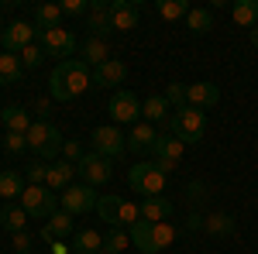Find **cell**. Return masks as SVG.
Segmentation results:
<instances>
[{"instance_id":"6da1fadb","label":"cell","mask_w":258,"mask_h":254,"mask_svg":"<svg viewBox=\"0 0 258 254\" xmlns=\"http://www.w3.org/2000/svg\"><path fill=\"white\" fill-rule=\"evenodd\" d=\"M90 82H93L90 65L83 59H69V62H59V65L52 69V76H48V93H52V100L66 103V100H76L80 93H86Z\"/></svg>"},{"instance_id":"7a4b0ae2","label":"cell","mask_w":258,"mask_h":254,"mask_svg":"<svg viewBox=\"0 0 258 254\" xmlns=\"http://www.w3.org/2000/svg\"><path fill=\"white\" fill-rule=\"evenodd\" d=\"M127 234H131V247H138L141 254H162L169 244H176L179 230L172 223H148V220H138Z\"/></svg>"},{"instance_id":"3957f363","label":"cell","mask_w":258,"mask_h":254,"mask_svg":"<svg viewBox=\"0 0 258 254\" xmlns=\"http://www.w3.org/2000/svg\"><path fill=\"white\" fill-rule=\"evenodd\" d=\"M97 213H100V220H103V223H110V227H124V230H131V227L141 220L138 203L120 199V196H100Z\"/></svg>"},{"instance_id":"277c9868","label":"cell","mask_w":258,"mask_h":254,"mask_svg":"<svg viewBox=\"0 0 258 254\" xmlns=\"http://www.w3.org/2000/svg\"><path fill=\"white\" fill-rule=\"evenodd\" d=\"M62 144H66V137H62V131L52 120H35V124H31V131H28V148L38 158L62 155Z\"/></svg>"},{"instance_id":"5b68a950","label":"cell","mask_w":258,"mask_h":254,"mask_svg":"<svg viewBox=\"0 0 258 254\" xmlns=\"http://www.w3.org/2000/svg\"><path fill=\"white\" fill-rule=\"evenodd\" d=\"M169 127L182 144H200L203 131H207V114L197 107H182V110H176V117H169Z\"/></svg>"},{"instance_id":"8992f818","label":"cell","mask_w":258,"mask_h":254,"mask_svg":"<svg viewBox=\"0 0 258 254\" xmlns=\"http://www.w3.org/2000/svg\"><path fill=\"white\" fill-rule=\"evenodd\" d=\"M165 172H162L159 165L152 161H141V165H131V172H127V182H131V189L138 196H145V199H152V196H162L165 193Z\"/></svg>"},{"instance_id":"52a82bcc","label":"cell","mask_w":258,"mask_h":254,"mask_svg":"<svg viewBox=\"0 0 258 254\" xmlns=\"http://www.w3.org/2000/svg\"><path fill=\"white\" fill-rule=\"evenodd\" d=\"M21 206H24V213L35 216V220H48L52 213H59V196L52 193L48 186H28L21 193Z\"/></svg>"},{"instance_id":"ba28073f","label":"cell","mask_w":258,"mask_h":254,"mask_svg":"<svg viewBox=\"0 0 258 254\" xmlns=\"http://www.w3.org/2000/svg\"><path fill=\"white\" fill-rule=\"evenodd\" d=\"M93 151L97 155H103V158H120L124 151H127V137L120 134V127L117 124H103V127H93Z\"/></svg>"},{"instance_id":"9c48e42d","label":"cell","mask_w":258,"mask_h":254,"mask_svg":"<svg viewBox=\"0 0 258 254\" xmlns=\"http://www.w3.org/2000/svg\"><path fill=\"white\" fill-rule=\"evenodd\" d=\"M41 52L52 55L59 62H69V55L76 52V35L69 28H52V31H41Z\"/></svg>"},{"instance_id":"30bf717a","label":"cell","mask_w":258,"mask_h":254,"mask_svg":"<svg viewBox=\"0 0 258 254\" xmlns=\"http://www.w3.org/2000/svg\"><path fill=\"white\" fill-rule=\"evenodd\" d=\"M100 203V196L93 193V186H69L66 193H62V210L69 216H83V213H93Z\"/></svg>"},{"instance_id":"8fae6325","label":"cell","mask_w":258,"mask_h":254,"mask_svg":"<svg viewBox=\"0 0 258 254\" xmlns=\"http://www.w3.org/2000/svg\"><path fill=\"white\" fill-rule=\"evenodd\" d=\"M76 172L83 176L86 186H103V182H110V176H114V161L97 155V151H86L83 161L76 165Z\"/></svg>"},{"instance_id":"7c38bea8","label":"cell","mask_w":258,"mask_h":254,"mask_svg":"<svg viewBox=\"0 0 258 254\" xmlns=\"http://www.w3.org/2000/svg\"><path fill=\"white\" fill-rule=\"evenodd\" d=\"M182 151H186V144H182V141H179L176 134H159L155 148H152V158H155V165H159L162 172L169 176V172H172V168L179 165Z\"/></svg>"},{"instance_id":"4fadbf2b","label":"cell","mask_w":258,"mask_h":254,"mask_svg":"<svg viewBox=\"0 0 258 254\" xmlns=\"http://www.w3.org/2000/svg\"><path fill=\"white\" fill-rule=\"evenodd\" d=\"M35 24L31 21H11L7 28H4V35H0V41H4V52H11V55H18V52H24L28 45H35Z\"/></svg>"},{"instance_id":"5bb4252c","label":"cell","mask_w":258,"mask_h":254,"mask_svg":"<svg viewBox=\"0 0 258 254\" xmlns=\"http://www.w3.org/2000/svg\"><path fill=\"white\" fill-rule=\"evenodd\" d=\"M110 117H114V124H135V120L141 117V100L131 93V90H117L114 93V100H110Z\"/></svg>"},{"instance_id":"9a60e30c","label":"cell","mask_w":258,"mask_h":254,"mask_svg":"<svg viewBox=\"0 0 258 254\" xmlns=\"http://www.w3.org/2000/svg\"><path fill=\"white\" fill-rule=\"evenodd\" d=\"M141 4L138 0H110V28L114 31H131L138 28Z\"/></svg>"},{"instance_id":"2e32d148","label":"cell","mask_w":258,"mask_h":254,"mask_svg":"<svg viewBox=\"0 0 258 254\" xmlns=\"http://www.w3.org/2000/svg\"><path fill=\"white\" fill-rule=\"evenodd\" d=\"M86 28H90V38H107L114 28H110V4L107 0H93L90 11H86Z\"/></svg>"},{"instance_id":"e0dca14e","label":"cell","mask_w":258,"mask_h":254,"mask_svg":"<svg viewBox=\"0 0 258 254\" xmlns=\"http://www.w3.org/2000/svg\"><path fill=\"white\" fill-rule=\"evenodd\" d=\"M138 213H141V220H148V223H169V216L176 213V206H172V199H165V196H152V199H141L138 203Z\"/></svg>"},{"instance_id":"ac0fdd59","label":"cell","mask_w":258,"mask_h":254,"mask_svg":"<svg viewBox=\"0 0 258 254\" xmlns=\"http://www.w3.org/2000/svg\"><path fill=\"white\" fill-rule=\"evenodd\" d=\"M124 79H127V65L120 59H110V62H103L100 69H93V86H100V90H114Z\"/></svg>"},{"instance_id":"d6986e66","label":"cell","mask_w":258,"mask_h":254,"mask_svg":"<svg viewBox=\"0 0 258 254\" xmlns=\"http://www.w3.org/2000/svg\"><path fill=\"white\" fill-rule=\"evenodd\" d=\"M73 230H76V220L66 213V210H59V213H52V216H48V223L41 227V234H38V237L52 244V240H66V237L73 234Z\"/></svg>"},{"instance_id":"ffe728a7","label":"cell","mask_w":258,"mask_h":254,"mask_svg":"<svg viewBox=\"0 0 258 254\" xmlns=\"http://www.w3.org/2000/svg\"><path fill=\"white\" fill-rule=\"evenodd\" d=\"M0 124H4L11 134H28L35 120H31V114H28L21 103H7V107L0 110Z\"/></svg>"},{"instance_id":"44dd1931","label":"cell","mask_w":258,"mask_h":254,"mask_svg":"<svg viewBox=\"0 0 258 254\" xmlns=\"http://www.w3.org/2000/svg\"><path fill=\"white\" fill-rule=\"evenodd\" d=\"M186 100H189V107H197V110H210L220 100V90H217V82H189V86H186Z\"/></svg>"},{"instance_id":"7402d4cb","label":"cell","mask_w":258,"mask_h":254,"mask_svg":"<svg viewBox=\"0 0 258 254\" xmlns=\"http://www.w3.org/2000/svg\"><path fill=\"white\" fill-rule=\"evenodd\" d=\"M155 141H159V134L152 131V124H135V127H131V134H127V151L145 155V151H152V148H155Z\"/></svg>"},{"instance_id":"603a6c76","label":"cell","mask_w":258,"mask_h":254,"mask_svg":"<svg viewBox=\"0 0 258 254\" xmlns=\"http://www.w3.org/2000/svg\"><path fill=\"white\" fill-rule=\"evenodd\" d=\"M73 172H76V165H69V161L62 158V161H55V165H48V179H45V186H48L55 196H62L66 189H69Z\"/></svg>"},{"instance_id":"cb8c5ba5","label":"cell","mask_w":258,"mask_h":254,"mask_svg":"<svg viewBox=\"0 0 258 254\" xmlns=\"http://www.w3.org/2000/svg\"><path fill=\"white\" fill-rule=\"evenodd\" d=\"M83 62L93 65V69H100L103 62H110V45H107V38H86L83 41Z\"/></svg>"},{"instance_id":"d4e9b609","label":"cell","mask_w":258,"mask_h":254,"mask_svg":"<svg viewBox=\"0 0 258 254\" xmlns=\"http://www.w3.org/2000/svg\"><path fill=\"white\" fill-rule=\"evenodd\" d=\"M24 223H28L24 206H18V203H7V206L0 210V227H4L7 234H21V230H24Z\"/></svg>"},{"instance_id":"484cf974","label":"cell","mask_w":258,"mask_h":254,"mask_svg":"<svg viewBox=\"0 0 258 254\" xmlns=\"http://www.w3.org/2000/svg\"><path fill=\"white\" fill-rule=\"evenodd\" d=\"M203 230L214 237H231L238 230V223H234L231 213H210V216H203Z\"/></svg>"},{"instance_id":"4316f807","label":"cell","mask_w":258,"mask_h":254,"mask_svg":"<svg viewBox=\"0 0 258 254\" xmlns=\"http://www.w3.org/2000/svg\"><path fill=\"white\" fill-rule=\"evenodd\" d=\"M62 7L59 4H41V7H35V28H41V31H52V28H62Z\"/></svg>"},{"instance_id":"83f0119b","label":"cell","mask_w":258,"mask_h":254,"mask_svg":"<svg viewBox=\"0 0 258 254\" xmlns=\"http://www.w3.org/2000/svg\"><path fill=\"white\" fill-rule=\"evenodd\" d=\"M231 18L241 28H258V0H238L231 7Z\"/></svg>"},{"instance_id":"f1b7e54d","label":"cell","mask_w":258,"mask_h":254,"mask_svg":"<svg viewBox=\"0 0 258 254\" xmlns=\"http://www.w3.org/2000/svg\"><path fill=\"white\" fill-rule=\"evenodd\" d=\"M24 76V65H21L18 55H11V52H4L0 55V86H11V82H21Z\"/></svg>"},{"instance_id":"f546056e","label":"cell","mask_w":258,"mask_h":254,"mask_svg":"<svg viewBox=\"0 0 258 254\" xmlns=\"http://www.w3.org/2000/svg\"><path fill=\"white\" fill-rule=\"evenodd\" d=\"M73 251L76 254H100L103 251V237L97 230H76L73 237Z\"/></svg>"},{"instance_id":"4dcf8cb0","label":"cell","mask_w":258,"mask_h":254,"mask_svg":"<svg viewBox=\"0 0 258 254\" xmlns=\"http://www.w3.org/2000/svg\"><path fill=\"white\" fill-rule=\"evenodd\" d=\"M21 193H24V182H21L18 172H0V196L7 199V203H14V199H21Z\"/></svg>"},{"instance_id":"1f68e13d","label":"cell","mask_w":258,"mask_h":254,"mask_svg":"<svg viewBox=\"0 0 258 254\" xmlns=\"http://www.w3.org/2000/svg\"><path fill=\"white\" fill-rule=\"evenodd\" d=\"M186 28H189L193 35H207V31L214 28V14L203 11V7H193V11L186 14Z\"/></svg>"},{"instance_id":"d6a6232c","label":"cell","mask_w":258,"mask_h":254,"mask_svg":"<svg viewBox=\"0 0 258 254\" xmlns=\"http://www.w3.org/2000/svg\"><path fill=\"white\" fill-rule=\"evenodd\" d=\"M141 114L148 120H162V124H169V100L165 97H148L141 103Z\"/></svg>"},{"instance_id":"836d02e7","label":"cell","mask_w":258,"mask_h":254,"mask_svg":"<svg viewBox=\"0 0 258 254\" xmlns=\"http://www.w3.org/2000/svg\"><path fill=\"white\" fill-rule=\"evenodd\" d=\"M124 247H131V234H127L124 227H110V234L103 237V251H114V254H120Z\"/></svg>"},{"instance_id":"e575fe53","label":"cell","mask_w":258,"mask_h":254,"mask_svg":"<svg viewBox=\"0 0 258 254\" xmlns=\"http://www.w3.org/2000/svg\"><path fill=\"white\" fill-rule=\"evenodd\" d=\"M193 7L186 4V0H159V14L165 21H179V18H186Z\"/></svg>"},{"instance_id":"d590c367","label":"cell","mask_w":258,"mask_h":254,"mask_svg":"<svg viewBox=\"0 0 258 254\" xmlns=\"http://www.w3.org/2000/svg\"><path fill=\"white\" fill-rule=\"evenodd\" d=\"M165 100H169V107H189V100H186V82H169V90H165Z\"/></svg>"},{"instance_id":"8d00e7d4","label":"cell","mask_w":258,"mask_h":254,"mask_svg":"<svg viewBox=\"0 0 258 254\" xmlns=\"http://www.w3.org/2000/svg\"><path fill=\"white\" fill-rule=\"evenodd\" d=\"M18 59L24 69H38L41 62H45V52H41V45H28L24 52H18Z\"/></svg>"},{"instance_id":"74e56055","label":"cell","mask_w":258,"mask_h":254,"mask_svg":"<svg viewBox=\"0 0 258 254\" xmlns=\"http://www.w3.org/2000/svg\"><path fill=\"white\" fill-rule=\"evenodd\" d=\"M11 247H14V254H31V247H35V234H28V230L11 234Z\"/></svg>"},{"instance_id":"f35d334b","label":"cell","mask_w":258,"mask_h":254,"mask_svg":"<svg viewBox=\"0 0 258 254\" xmlns=\"http://www.w3.org/2000/svg\"><path fill=\"white\" fill-rule=\"evenodd\" d=\"M24 148H28V134H11V131H7V137H4V151H7V155H21Z\"/></svg>"},{"instance_id":"ab89813d","label":"cell","mask_w":258,"mask_h":254,"mask_svg":"<svg viewBox=\"0 0 258 254\" xmlns=\"http://www.w3.org/2000/svg\"><path fill=\"white\" fill-rule=\"evenodd\" d=\"M62 155H66V161H69V165H80L86 151H83L80 141H66V144H62Z\"/></svg>"},{"instance_id":"60d3db41","label":"cell","mask_w":258,"mask_h":254,"mask_svg":"<svg viewBox=\"0 0 258 254\" xmlns=\"http://www.w3.org/2000/svg\"><path fill=\"white\" fill-rule=\"evenodd\" d=\"M28 179H31V186H45V179H48V165H38V161H35V165L28 168Z\"/></svg>"},{"instance_id":"b9f144b4","label":"cell","mask_w":258,"mask_h":254,"mask_svg":"<svg viewBox=\"0 0 258 254\" xmlns=\"http://www.w3.org/2000/svg\"><path fill=\"white\" fill-rule=\"evenodd\" d=\"M59 7H62V14H86L90 11V0H66Z\"/></svg>"},{"instance_id":"7bdbcfd3","label":"cell","mask_w":258,"mask_h":254,"mask_svg":"<svg viewBox=\"0 0 258 254\" xmlns=\"http://www.w3.org/2000/svg\"><path fill=\"white\" fill-rule=\"evenodd\" d=\"M35 114H38V120H48V114H52V103H48V100H35Z\"/></svg>"},{"instance_id":"ee69618b","label":"cell","mask_w":258,"mask_h":254,"mask_svg":"<svg viewBox=\"0 0 258 254\" xmlns=\"http://www.w3.org/2000/svg\"><path fill=\"white\" fill-rule=\"evenodd\" d=\"M189 199H193V203H200V199H207V186H200V182H193V186H189Z\"/></svg>"},{"instance_id":"f6af8a7d","label":"cell","mask_w":258,"mask_h":254,"mask_svg":"<svg viewBox=\"0 0 258 254\" xmlns=\"http://www.w3.org/2000/svg\"><path fill=\"white\" fill-rule=\"evenodd\" d=\"M73 251V244H66V240H52V254H69Z\"/></svg>"},{"instance_id":"bcb514c9","label":"cell","mask_w":258,"mask_h":254,"mask_svg":"<svg viewBox=\"0 0 258 254\" xmlns=\"http://www.w3.org/2000/svg\"><path fill=\"white\" fill-rule=\"evenodd\" d=\"M248 38H251V45L258 48V28H251V35H248Z\"/></svg>"},{"instance_id":"7dc6e473","label":"cell","mask_w":258,"mask_h":254,"mask_svg":"<svg viewBox=\"0 0 258 254\" xmlns=\"http://www.w3.org/2000/svg\"><path fill=\"white\" fill-rule=\"evenodd\" d=\"M4 28H7V24H4V21H0V35H4Z\"/></svg>"},{"instance_id":"c3c4849f","label":"cell","mask_w":258,"mask_h":254,"mask_svg":"<svg viewBox=\"0 0 258 254\" xmlns=\"http://www.w3.org/2000/svg\"><path fill=\"white\" fill-rule=\"evenodd\" d=\"M100 254H114V251H100Z\"/></svg>"}]
</instances>
